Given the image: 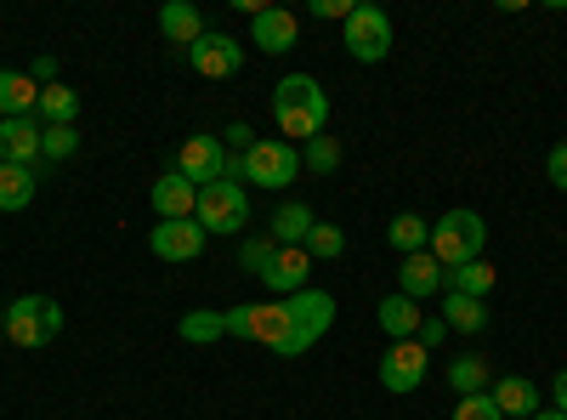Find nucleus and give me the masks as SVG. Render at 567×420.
Wrapping results in <instances>:
<instances>
[{
  "label": "nucleus",
  "instance_id": "obj_32",
  "mask_svg": "<svg viewBox=\"0 0 567 420\" xmlns=\"http://www.w3.org/2000/svg\"><path fill=\"white\" fill-rule=\"evenodd\" d=\"M272 256H278L272 233H261V239H245V245H239V267H245V273H256V278H267Z\"/></svg>",
  "mask_w": 567,
  "mask_h": 420
},
{
  "label": "nucleus",
  "instance_id": "obj_16",
  "mask_svg": "<svg viewBox=\"0 0 567 420\" xmlns=\"http://www.w3.org/2000/svg\"><path fill=\"white\" fill-rule=\"evenodd\" d=\"M307 273H312V256H307L301 245H284V250L272 256V267H267V285L278 290V301H290V296L307 290Z\"/></svg>",
  "mask_w": 567,
  "mask_h": 420
},
{
  "label": "nucleus",
  "instance_id": "obj_28",
  "mask_svg": "<svg viewBox=\"0 0 567 420\" xmlns=\"http://www.w3.org/2000/svg\"><path fill=\"white\" fill-rule=\"evenodd\" d=\"M449 387H454L460 398H471V392H488V358H477V352L454 358V363H449Z\"/></svg>",
  "mask_w": 567,
  "mask_h": 420
},
{
  "label": "nucleus",
  "instance_id": "obj_9",
  "mask_svg": "<svg viewBox=\"0 0 567 420\" xmlns=\"http://www.w3.org/2000/svg\"><path fill=\"white\" fill-rule=\"evenodd\" d=\"M425 352L420 341H392L386 352H381V387L386 392H420V381H425Z\"/></svg>",
  "mask_w": 567,
  "mask_h": 420
},
{
  "label": "nucleus",
  "instance_id": "obj_10",
  "mask_svg": "<svg viewBox=\"0 0 567 420\" xmlns=\"http://www.w3.org/2000/svg\"><path fill=\"white\" fill-rule=\"evenodd\" d=\"M221 165H227V143H221V136H187L182 154H176V171L194 182V188L221 182Z\"/></svg>",
  "mask_w": 567,
  "mask_h": 420
},
{
  "label": "nucleus",
  "instance_id": "obj_26",
  "mask_svg": "<svg viewBox=\"0 0 567 420\" xmlns=\"http://www.w3.org/2000/svg\"><path fill=\"white\" fill-rule=\"evenodd\" d=\"M494 278H499V273H494L488 262H465V267L449 273V290H454V296H477V301H488Z\"/></svg>",
  "mask_w": 567,
  "mask_h": 420
},
{
  "label": "nucleus",
  "instance_id": "obj_24",
  "mask_svg": "<svg viewBox=\"0 0 567 420\" xmlns=\"http://www.w3.org/2000/svg\"><path fill=\"white\" fill-rule=\"evenodd\" d=\"M40 188V165H0V211H23Z\"/></svg>",
  "mask_w": 567,
  "mask_h": 420
},
{
  "label": "nucleus",
  "instance_id": "obj_34",
  "mask_svg": "<svg viewBox=\"0 0 567 420\" xmlns=\"http://www.w3.org/2000/svg\"><path fill=\"white\" fill-rule=\"evenodd\" d=\"M221 136H227V154H250V148L261 143V136H256V131H250L245 120H239V125H227Z\"/></svg>",
  "mask_w": 567,
  "mask_h": 420
},
{
  "label": "nucleus",
  "instance_id": "obj_36",
  "mask_svg": "<svg viewBox=\"0 0 567 420\" xmlns=\"http://www.w3.org/2000/svg\"><path fill=\"white\" fill-rule=\"evenodd\" d=\"M443 336H449V324H443V318H420V336H414V341H420L425 352H432Z\"/></svg>",
  "mask_w": 567,
  "mask_h": 420
},
{
  "label": "nucleus",
  "instance_id": "obj_20",
  "mask_svg": "<svg viewBox=\"0 0 567 420\" xmlns=\"http://www.w3.org/2000/svg\"><path fill=\"white\" fill-rule=\"evenodd\" d=\"M159 34H165L171 45H199V40H205V18H199V7H187V0H171V7L159 12Z\"/></svg>",
  "mask_w": 567,
  "mask_h": 420
},
{
  "label": "nucleus",
  "instance_id": "obj_1",
  "mask_svg": "<svg viewBox=\"0 0 567 420\" xmlns=\"http://www.w3.org/2000/svg\"><path fill=\"white\" fill-rule=\"evenodd\" d=\"M272 120L284 131V143H312L329 125V91L312 74H284L272 85Z\"/></svg>",
  "mask_w": 567,
  "mask_h": 420
},
{
  "label": "nucleus",
  "instance_id": "obj_29",
  "mask_svg": "<svg viewBox=\"0 0 567 420\" xmlns=\"http://www.w3.org/2000/svg\"><path fill=\"white\" fill-rule=\"evenodd\" d=\"M312 262H336V256H347V233L336 227V222H318L312 233H307V245H301Z\"/></svg>",
  "mask_w": 567,
  "mask_h": 420
},
{
  "label": "nucleus",
  "instance_id": "obj_8",
  "mask_svg": "<svg viewBox=\"0 0 567 420\" xmlns=\"http://www.w3.org/2000/svg\"><path fill=\"white\" fill-rule=\"evenodd\" d=\"M187 63H194V74H205V80H233L245 69V45L233 34H210L205 29L199 45H187Z\"/></svg>",
  "mask_w": 567,
  "mask_h": 420
},
{
  "label": "nucleus",
  "instance_id": "obj_33",
  "mask_svg": "<svg viewBox=\"0 0 567 420\" xmlns=\"http://www.w3.org/2000/svg\"><path fill=\"white\" fill-rule=\"evenodd\" d=\"M454 420H505V414H499V403L488 392H471V398L454 403Z\"/></svg>",
  "mask_w": 567,
  "mask_h": 420
},
{
  "label": "nucleus",
  "instance_id": "obj_7",
  "mask_svg": "<svg viewBox=\"0 0 567 420\" xmlns=\"http://www.w3.org/2000/svg\"><path fill=\"white\" fill-rule=\"evenodd\" d=\"M341 45H347V58H358V63H381L392 52V18L381 7H352V18L341 29Z\"/></svg>",
  "mask_w": 567,
  "mask_h": 420
},
{
  "label": "nucleus",
  "instance_id": "obj_39",
  "mask_svg": "<svg viewBox=\"0 0 567 420\" xmlns=\"http://www.w3.org/2000/svg\"><path fill=\"white\" fill-rule=\"evenodd\" d=\"M534 420H567V414H561V409H539Z\"/></svg>",
  "mask_w": 567,
  "mask_h": 420
},
{
  "label": "nucleus",
  "instance_id": "obj_11",
  "mask_svg": "<svg viewBox=\"0 0 567 420\" xmlns=\"http://www.w3.org/2000/svg\"><path fill=\"white\" fill-rule=\"evenodd\" d=\"M205 239H210V233L187 216V222H159V227L148 233V250H154L159 262H194V256L205 250Z\"/></svg>",
  "mask_w": 567,
  "mask_h": 420
},
{
  "label": "nucleus",
  "instance_id": "obj_25",
  "mask_svg": "<svg viewBox=\"0 0 567 420\" xmlns=\"http://www.w3.org/2000/svg\"><path fill=\"white\" fill-rule=\"evenodd\" d=\"M34 114H40L45 125H74V114H80V91H69L63 80H58V85H45Z\"/></svg>",
  "mask_w": 567,
  "mask_h": 420
},
{
  "label": "nucleus",
  "instance_id": "obj_37",
  "mask_svg": "<svg viewBox=\"0 0 567 420\" xmlns=\"http://www.w3.org/2000/svg\"><path fill=\"white\" fill-rule=\"evenodd\" d=\"M312 18H352V0H312Z\"/></svg>",
  "mask_w": 567,
  "mask_h": 420
},
{
  "label": "nucleus",
  "instance_id": "obj_17",
  "mask_svg": "<svg viewBox=\"0 0 567 420\" xmlns=\"http://www.w3.org/2000/svg\"><path fill=\"white\" fill-rule=\"evenodd\" d=\"M488 398H494L499 414H511V420H534V414H539V387H534L528 376H499V381L488 387Z\"/></svg>",
  "mask_w": 567,
  "mask_h": 420
},
{
  "label": "nucleus",
  "instance_id": "obj_12",
  "mask_svg": "<svg viewBox=\"0 0 567 420\" xmlns=\"http://www.w3.org/2000/svg\"><path fill=\"white\" fill-rule=\"evenodd\" d=\"M296 34H301V18H296L290 7H261V12L250 18V45H256V52H267V58L290 52Z\"/></svg>",
  "mask_w": 567,
  "mask_h": 420
},
{
  "label": "nucleus",
  "instance_id": "obj_38",
  "mask_svg": "<svg viewBox=\"0 0 567 420\" xmlns=\"http://www.w3.org/2000/svg\"><path fill=\"white\" fill-rule=\"evenodd\" d=\"M556 409L567 414V369H561V376H556Z\"/></svg>",
  "mask_w": 567,
  "mask_h": 420
},
{
  "label": "nucleus",
  "instance_id": "obj_21",
  "mask_svg": "<svg viewBox=\"0 0 567 420\" xmlns=\"http://www.w3.org/2000/svg\"><path fill=\"white\" fill-rule=\"evenodd\" d=\"M443 324H449V330H460V336H477V330H488V301L443 290Z\"/></svg>",
  "mask_w": 567,
  "mask_h": 420
},
{
  "label": "nucleus",
  "instance_id": "obj_15",
  "mask_svg": "<svg viewBox=\"0 0 567 420\" xmlns=\"http://www.w3.org/2000/svg\"><path fill=\"white\" fill-rule=\"evenodd\" d=\"M40 120H0V165H40Z\"/></svg>",
  "mask_w": 567,
  "mask_h": 420
},
{
  "label": "nucleus",
  "instance_id": "obj_31",
  "mask_svg": "<svg viewBox=\"0 0 567 420\" xmlns=\"http://www.w3.org/2000/svg\"><path fill=\"white\" fill-rule=\"evenodd\" d=\"M301 165L318 171V176H329V171L341 165V143H336V136H312V143H301Z\"/></svg>",
  "mask_w": 567,
  "mask_h": 420
},
{
  "label": "nucleus",
  "instance_id": "obj_4",
  "mask_svg": "<svg viewBox=\"0 0 567 420\" xmlns=\"http://www.w3.org/2000/svg\"><path fill=\"white\" fill-rule=\"evenodd\" d=\"M63 330V307L45 301V296H18L7 307V341L12 347H45Z\"/></svg>",
  "mask_w": 567,
  "mask_h": 420
},
{
  "label": "nucleus",
  "instance_id": "obj_18",
  "mask_svg": "<svg viewBox=\"0 0 567 420\" xmlns=\"http://www.w3.org/2000/svg\"><path fill=\"white\" fill-rule=\"evenodd\" d=\"M312 227H318V216H312L307 199H284V205L272 211V245H278V250H284V245H307Z\"/></svg>",
  "mask_w": 567,
  "mask_h": 420
},
{
  "label": "nucleus",
  "instance_id": "obj_40",
  "mask_svg": "<svg viewBox=\"0 0 567 420\" xmlns=\"http://www.w3.org/2000/svg\"><path fill=\"white\" fill-rule=\"evenodd\" d=\"M0 336H7V307H0Z\"/></svg>",
  "mask_w": 567,
  "mask_h": 420
},
{
  "label": "nucleus",
  "instance_id": "obj_19",
  "mask_svg": "<svg viewBox=\"0 0 567 420\" xmlns=\"http://www.w3.org/2000/svg\"><path fill=\"white\" fill-rule=\"evenodd\" d=\"M40 109V85L18 69H0V120H23Z\"/></svg>",
  "mask_w": 567,
  "mask_h": 420
},
{
  "label": "nucleus",
  "instance_id": "obj_22",
  "mask_svg": "<svg viewBox=\"0 0 567 420\" xmlns=\"http://www.w3.org/2000/svg\"><path fill=\"white\" fill-rule=\"evenodd\" d=\"M374 318H381V330L392 341H414L420 336V301H409V296H386L381 307H374Z\"/></svg>",
  "mask_w": 567,
  "mask_h": 420
},
{
  "label": "nucleus",
  "instance_id": "obj_13",
  "mask_svg": "<svg viewBox=\"0 0 567 420\" xmlns=\"http://www.w3.org/2000/svg\"><path fill=\"white\" fill-rule=\"evenodd\" d=\"M437 290H449V273H443V262H437L432 250L403 256V267H398V296L425 301V296H437Z\"/></svg>",
  "mask_w": 567,
  "mask_h": 420
},
{
  "label": "nucleus",
  "instance_id": "obj_3",
  "mask_svg": "<svg viewBox=\"0 0 567 420\" xmlns=\"http://www.w3.org/2000/svg\"><path fill=\"white\" fill-rule=\"evenodd\" d=\"M296 176H301V154H296V143H278V136H261V143L245 154V182H250V188L278 194V188H290Z\"/></svg>",
  "mask_w": 567,
  "mask_h": 420
},
{
  "label": "nucleus",
  "instance_id": "obj_30",
  "mask_svg": "<svg viewBox=\"0 0 567 420\" xmlns=\"http://www.w3.org/2000/svg\"><path fill=\"white\" fill-rule=\"evenodd\" d=\"M80 154V131L74 125H45L40 131V160H74Z\"/></svg>",
  "mask_w": 567,
  "mask_h": 420
},
{
  "label": "nucleus",
  "instance_id": "obj_23",
  "mask_svg": "<svg viewBox=\"0 0 567 420\" xmlns=\"http://www.w3.org/2000/svg\"><path fill=\"white\" fill-rule=\"evenodd\" d=\"M386 239H392V250H403V256H420L425 245H432V222H425L420 211H398V216L386 222Z\"/></svg>",
  "mask_w": 567,
  "mask_h": 420
},
{
  "label": "nucleus",
  "instance_id": "obj_14",
  "mask_svg": "<svg viewBox=\"0 0 567 420\" xmlns=\"http://www.w3.org/2000/svg\"><path fill=\"white\" fill-rule=\"evenodd\" d=\"M148 205H154V216H159V222H187V216L199 211V188H194V182H187L182 171H171V176H159V182H154Z\"/></svg>",
  "mask_w": 567,
  "mask_h": 420
},
{
  "label": "nucleus",
  "instance_id": "obj_35",
  "mask_svg": "<svg viewBox=\"0 0 567 420\" xmlns=\"http://www.w3.org/2000/svg\"><path fill=\"white\" fill-rule=\"evenodd\" d=\"M545 171H550V182H556V188L567 194V143H556V148H550V160H545Z\"/></svg>",
  "mask_w": 567,
  "mask_h": 420
},
{
  "label": "nucleus",
  "instance_id": "obj_2",
  "mask_svg": "<svg viewBox=\"0 0 567 420\" xmlns=\"http://www.w3.org/2000/svg\"><path fill=\"white\" fill-rule=\"evenodd\" d=\"M483 245H488L483 216L477 211H449V216L432 222V245H425V250L443 262V273H454L465 262H483Z\"/></svg>",
  "mask_w": 567,
  "mask_h": 420
},
{
  "label": "nucleus",
  "instance_id": "obj_5",
  "mask_svg": "<svg viewBox=\"0 0 567 420\" xmlns=\"http://www.w3.org/2000/svg\"><path fill=\"white\" fill-rule=\"evenodd\" d=\"M329 324H336V296H323V290L290 296V347H284V358L312 352V341L329 336Z\"/></svg>",
  "mask_w": 567,
  "mask_h": 420
},
{
  "label": "nucleus",
  "instance_id": "obj_27",
  "mask_svg": "<svg viewBox=\"0 0 567 420\" xmlns=\"http://www.w3.org/2000/svg\"><path fill=\"white\" fill-rule=\"evenodd\" d=\"M176 336L182 341H194V347H210V341H221L227 336V324H221V313H210V307H194L182 324H176Z\"/></svg>",
  "mask_w": 567,
  "mask_h": 420
},
{
  "label": "nucleus",
  "instance_id": "obj_6",
  "mask_svg": "<svg viewBox=\"0 0 567 420\" xmlns=\"http://www.w3.org/2000/svg\"><path fill=\"white\" fill-rule=\"evenodd\" d=\"M194 222H199L205 233H239V227L250 222V199H245V188H239V182H205Z\"/></svg>",
  "mask_w": 567,
  "mask_h": 420
}]
</instances>
